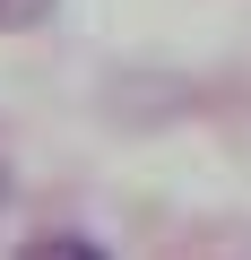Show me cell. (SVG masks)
<instances>
[{
	"mask_svg": "<svg viewBox=\"0 0 251 260\" xmlns=\"http://www.w3.org/2000/svg\"><path fill=\"white\" fill-rule=\"evenodd\" d=\"M18 260H113V251H104L95 234H61V225H52V234H26Z\"/></svg>",
	"mask_w": 251,
	"mask_h": 260,
	"instance_id": "6da1fadb",
	"label": "cell"
},
{
	"mask_svg": "<svg viewBox=\"0 0 251 260\" xmlns=\"http://www.w3.org/2000/svg\"><path fill=\"white\" fill-rule=\"evenodd\" d=\"M44 18H52V0H0V35H26Z\"/></svg>",
	"mask_w": 251,
	"mask_h": 260,
	"instance_id": "7a4b0ae2",
	"label": "cell"
}]
</instances>
